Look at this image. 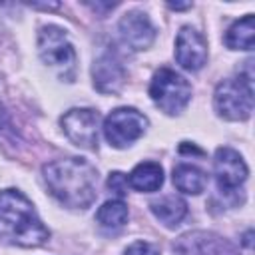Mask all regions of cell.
I'll use <instances>...</instances> for the list:
<instances>
[{"label": "cell", "instance_id": "7a4b0ae2", "mask_svg": "<svg viewBox=\"0 0 255 255\" xmlns=\"http://www.w3.org/2000/svg\"><path fill=\"white\" fill-rule=\"evenodd\" d=\"M50 231L38 217L30 199L18 189L0 191V239L18 247H40Z\"/></svg>", "mask_w": 255, "mask_h": 255}, {"label": "cell", "instance_id": "52a82bcc", "mask_svg": "<svg viewBox=\"0 0 255 255\" xmlns=\"http://www.w3.org/2000/svg\"><path fill=\"white\" fill-rule=\"evenodd\" d=\"M62 129L68 139L82 149L98 147V129H100V114L90 108H74L62 116Z\"/></svg>", "mask_w": 255, "mask_h": 255}, {"label": "cell", "instance_id": "4fadbf2b", "mask_svg": "<svg viewBox=\"0 0 255 255\" xmlns=\"http://www.w3.org/2000/svg\"><path fill=\"white\" fill-rule=\"evenodd\" d=\"M151 213L165 225V227H175L187 213V203L177 197V195H161L159 199H153L149 203Z\"/></svg>", "mask_w": 255, "mask_h": 255}, {"label": "cell", "instance_id": "44dd1931", "mask_svg": "<svg viewBox=\"0 0 255 255\" xmlns=\"http://www.w3.org/2000/svg\"><path fill=\"white\" fill-rule=\"evenodd\" d=\"M243 243H245L247 247H251V231H247V235H245V239H243Z\"/></svg>", "mask_w": 255, "mask_h": 255}, {"label": "cell", "instance_id": "8fae6325", "mask_svg": "<svg viewBox=\"0 0 255 255\" xmlns=\"http://www.w3.org/2000/svg\"><path fill=\"white\" fill-rule=\"evenodd\" d=\"M120 34H122V40L131 48V50H145L153 44L155 40V28L153 24L149 22L147 14L143 12H128L122 16L120 24Z\"/></svg>", "mask_w": 255, "mask_h": 255}, {"label": "cell", "instance_id": "6da1fadb", "mask_svg": "<svg viewBox=\"0 0 255 255\" xmlns=\"http://www.w3.org/2000/svg\"><path fill=\"white\" fill-rule=\"evenodd\" d=\"M44 179L50 193L66 207L86 209L98 197V171L82 157L56 159L44 165Z\"/></svg>", "mask_w": 255, "mask_h": 255}, {"label": "cell", "instance_id": "8992f818", "mask_svg": "<svg viewBox=\"0 0 255 255\" xmlns=\"http://www.w3.org/2000/svg\"><path fill=\"white\" fill-rule=\"evenodd\" d=\"M147 128V118L133 108H118L104 122V135L110 145L126 147L139 139Z\"/></svg>", "mask_w": 255, "mask_h": 255}, {"label": "cell", "instance_id": "3957f363", "mask_svg": "<svg viewBox=\"0 0 255 255\" xmlns=\"http://www.w3.org/2000/svg\"><path fill=\"white\" fill-rule=\"evenodd\" d=\"M215 112L231 122H243L253 112V72L251 64L245 74L233 80H223L217 84L213 94Z\"/></svg>", "mask_w": 255, "mask_h": 255}, {"label": "cell", "instance_id": "30bf717a", "mask_svg": "<svg viewBox=\"0 0 255 255\" xmlns=\"http://www.w3.org/2000/svg\"><path fill=\"white\" fill-rule=\"evenodd\" d=\"M175 60L189 72L199 70L207 60V42L203 34L191 26H183L175 38Z\"/></svg>", "mask_w": 255, "mask_h": 255}, {"label": "cell", "instance_id": "5b68a950", "mask_svg": "<svg viewBox=\"0 0 255 255\" xmlns=\"http://www.w3.org/2000/svg\"><path fill=\"white\" fill-rule=\"evenodd\" d=\"M149 98L153 100V104L161 112H165L169 116H175V114L183 112L185 106L189 104V100H191V86L177 72H173L169 68H161L151 78Z\"/></svg>", "mask_w": 255, "mask_h": 255}, {"label": "cell", "instance_id": "5bb4252c", "mask_svg": "<svg viewBox=\"0 0 255 255\" xmlns=\"http://www.w3.org/2000/svg\"><path fill=\"white\" fill-rule=\"evenodd\" d=\"M128 183L137 191H157L163 183V169L155 161H141L131 169Z\"/></svg>", "mask_w": 255, "mask_h": 255}, {"label": "cell", "instance_id": "7c38bea8", "mask_svg": "<svg viewBox=\"0 0 255 255\" xmlns=\"http://www.w3.org/2000/svg\"><path fill=\"white\" fill-rule=\"evenodd\" d=\"M124 78H126L124 66L114 54L106 52L94 62V84L100 92L104 94L118 92L124 84Z\"/></svg>", "mask_w": 255, "mask_h": 255}, {"label": "cell", "instance_id": "ffe728a7", "mask_svg": "<svg viewBox=\"0 0 255 255\" xmlns=\"http://www.w3.org/2000/svg\"><path fill=\"white\" fill-rule=\"evenodd\" d=\"M191 4H169V8L171 10H185V8H189Z\"/></svg>", "mask_w": 255, "mask_h": 255}, {"label": "cell", "instance_id": "9a60e30c", "mask_svg": "<svg viewBox=\"0 0 255 255\" xmlns=\"http://www.w3.org/2000/svg\"><path fill=\"white\" fill-rule=\"evenodd\" d=\"M173 185L189 195H197L205 189L207 185V175L203 169L189 165V163H179L173 167Z\"/></svg>", "mask_w": 255, "mask_h": 255}, {"label": "cell", "instance_id": "ac0fdd59", "mask_svg": "<svg viewBox=\"0 0 255 255\" xmlns=\"http://www.w3.org/2000/svg\"><path fill=\"white\" fill-rule=\"evenodd\" d=\"M124 255H159V249H157V245L147 243V241H133L124 251Z\"/></svg>", "mask_w": 255, "mask_h": 255}, {"label": "cell", "instance_id": "277c9868", "mask_svg": "<svg viewBox=\"0 0 255 255\" xmlns=\"http://www.w3.org/2000/svg\"><path fill=\"white\" fill-rule=\"evenodd\" d=\"M38 52L46 66H50L62 80L76 78V52L66 32L58 26H44L38 32Z\"/></svg>", "mask_w": 255, "mask_h": 255}, {"label": "cell", "instance_id": "d6986e66", "mask_svg": "<svg viewBox=\"0 0 255 255\" xmlns=\"http://www.w3.org/2000/svg\"><path fill=\"white\" fill-rule=\"evenodd\" d=\"M108 187L116 193V195H126L128 193V177L124 175V173H120V171H114V173H110V177H108Z\"/></svg>", "mask_w": 255, "mask_h": 255}, {"label": "cell", "instance_id": "e0dca14e", "mask_svg": "<svg viewBox=\"0 0 255 255\" xmlns=\"http://www.w3.org/2000/svg\"><path fill=\"white\" fill-rule=\"evenodd\" d=\"M96 219H98V223H100L102 227L116 231V229L124 227L126 221H128V205H126L122 199L106 201V203L98 209Z\"/></svg>", "mask_w": 255, "mask_h": 255}, {"label": "cell", "instance_id": "2e32d148", "mask_svg": "<svg viewBox=\"0 0 255 255\" xmlns=\"http://www.w3.org/2000/svg\"><path fill=\"white\" fill-rule=\"evenodd\" d=\"M255 38V20L253 14H245L241 20L233 22L225 32V46L231 50H251Z\"/></svg>", "mask_w": 255, "mask_h": 255}, {"label": "cell", "instance_id": "9c48e42d", "mask_svg": "<svg viewBox=\"0 0 255 255\" xmlns=\"http://www.w3.org/2000/svg\"><path fill=\"white\" fill-rule=\"evenodd\" d=\"M213 173H215L219 191L225 195H231V193L239 191V187L245 183L249 169H247L243 157L235 149L219 147L215 151V159H213Z\"/></svg>", "mask_w": 255, "mask_h": 255}, {"label": "cell", "instance_id": "ba28073f", "mask_svg": "<svg viewBox=\"0 0 255 255\" xmlns=\"http://www.w3.org/2000/svg\"><path fill=\"white\" fill-rule=\"evenodd\" d=\"M173 255H241L225 237L211 231H189L173 241Z\"/></svg>", "mask_w": 255, "mask_h": 255}]
</instances>
